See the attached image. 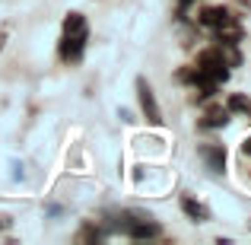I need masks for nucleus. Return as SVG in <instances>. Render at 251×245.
Returning a JSON list of instances; mask_svg holds the SVG:
<instances>
[{
    "mask_svg": "<svg viewBox=\"0 0 251 245\" xmlns=\"http://www.w3.org/2000/svg\"><path fill=\"white\" fill-rule=\"evenodd\" d=\"M137 99H140V109H143V118L156 128H162V109L153 96V86H150L143 77H137Z\"/></svg>",
    "mask_w": 251,
    "mask_h": 245,
    "instance_id": "obj_1",
    "label": "nucleus"
},
{
    "mask_svg": "<svg viewBox=\"0 0 251 245\" xmlns=\"http://www.w3.org/2000/svg\"><path fill=\"white\" fill-rule=\"evenodd\" d=\"M118 229H124V233L130 236V239H156V236H162V226L159 223H153V220H124Z\"/></svg>",
    "mask_w": 251,
    "mask_h": 245,
    "instance_id": "obj_2",
    "label": "nucleus"
},
{
    "mask_svg": "<svg viewBox=\"0 0 251 245\" xmlns=\"http://www.w3.org/2000/svg\"><path fill=\"white\" fill-rule=\"evenodd\" d=\"M83 48H86V35H64L61 38V61L76 64L83 57Z\"/></svg>",
    "mask_w": 251,
    "mask_h": 245,
    "instance_id": "obj_3",
    "label": "nucleus"
},
{
    "mask_svg": "<svg viewBox=\"0 0 251 245\" xmlns=\"http://www.w3.org/2000/svg\"><path fill=\"white\" fill-rule=\"evenodd\" d=\"M197 153H201V160L207 163L213 172H223V169H226V150H223V143H203Z\"/></svg>",
    "mask_w": 251,
    "mask_h": 245,
    "instance_id": "obj_4",
    "label": "nucleus"
},
{
    "mask_svg": "<svg viewBox=\"0 0 251 245\" xmlns=\"http://www.w3.org/2000/svg\"><path fill=\"white\" fill-rule=\"evenodd\" d=\"M213 35H216V42H220V45H239L242 42V26L235 23V16H232V19H226V23L216 26Z\"/></svg>",
    "mask_w": 251,
    "mask_h": 245,
    "instance_id": "obj_5",
    "label": "nucleus"
},
{
    "mask_svg": "<svg viewBox=\"0 0 251 245\" xmlns=\"http://www.w3.org/2000/svg\"><path fill=\"white\" fill-rule=\"evenodd\" d=\"M235 13L229 10V6H207V10H201V16H197V23L207 26V29H216L220 23H226V19H232Z\"/></svg>",
    "mask_w": 251,
    "mask_h": 245,
    "instance_id": "obj_6",
    "label": "nucleus"
},
{
    "mask_svg": "<svg viewBox=\"0 0 251 245\" xmlns=\"http://www.w3.org/2000/svg\"><path fill=\"white\" fill-rule=\"evenodd\" d=\"M181 210H184V217H188V220H194V223H207V220H210V210L203 207L201 201L188 197V194L181 197Z\"/></svg>",
    "mask_w": 251,
    "mask_h": 245,
    "instance_id": "obj_7",
    "label": "nucleus"
},
{
    "mask_svg": "<svg viewBox=\"0 0 251 245\" xmlns=\"http://www.w3.org/2000/svg\"><path fill=\"white\" fill-rule=\"evenodd\" d=\"M64 35H86V16L83 13H67L64 16Z\"/></svg>",
    "mask_w": 251,
    "mask_h": 245,
    "instance_id": "obj_8",
    "label": "nucleus"
},
{
    "mask_svg": "<svg viewBox=\"0 0 251 245\" xmlns=\"http://www.w3.org/2000/svg\"><path fill=\"white\" fill-rule=\"evenodd\" d=\"M226 124H229V111H210V115L201 121V128L203 131H216V128H226Z\"/></svg>",
    "mask_w": 251,
    "mask_h": 245,
    "instance_id": "obj_9",
    "label": "nucleus"
},
{
    "mask_svg": "<svg viewBox=\"0 0 251 245\" xmlns=\"http://www.w3.org/2000/svg\"><path fill=\"white\" fill-rule=\"evenodd\" d=\"M248 109H251V102H248L245 96H229L226 111H245V115H248Z\"/></svg>",
    "mask_w": 251,
    "mask_h": 245,
    "instance_id": "obj_10",
    "label": "nucleus"
},
{
    "mask_svg": "<svg viewBox=\"0 0 251 245\" xmlns=\"http://www.w3.org/2000/svg\"><path fill=\"white\" fill-rule=\"evenodd\" d=\"M96 239H102V229H96V226H83L76 233V242H96Z\"/></svg>",
    "mask_w": 251,
    "mask_h": 245,
    "instance_id": "obj_11",
    "label": "nucleus"
},
{
    "mask_svg": "<svg viewBox=\"0 0 251 245\" xmlns=\"http://www.w3.org/2000/svg\"><path fill=\"white\" fill-rule=\"evenodd\" d=\"M194 77H197V67H181V70H178V74H175V80L178 83H194Z\"/></svg>",
    "mask_w": 251,
    "mask_h": 245,
    "instance_id": "obj_12",
    "label": "nucleus"
},
{
    "mask_svg": "<svg viewBox=\"0 0 251 245\" xmlns=\"http://www.w3.org/2000/svg\"><path fill=\"white\" fill-rule=\"evenodd\" d=\"M191 3H194V0H178V16H181V19H184V10H188Z\"/></svg>",
    "mask_w": 251,
    "mask_h": 245,
    "instance_id": "obj_13",
    "label": "nucleus"
},
{
    "mask_svg": "<svg viewBox=\"0 0 251 245\" xmlns=\"http://www.w3.org/2000/svg\"><path fill=\"white\" fill-rule=\"evenodd\" d=\"M242 153H245V156H251V137H248L245 143H242Z\"/></svg>",
    "mask_w": 251,
    "mask_h": 245,
    "instance_id": "obj_14",
    "label": "nucleus"
},
{
    "mask_svg": "<svg viewBox=\"0 0 251 245\" xmlns=\"http://www.w3.org/2000/svg\"><path fill=\"white\" fill-rule=\"evenodd\" d=\"M235 3H239V6H251V0H235Z\"/></svg>",
    "mask_w": 251,
    "mask_h": 245,
    "instance_id": "obj_15",
    "label": "nucleus"
},
{
    "mask_svg": "<svg viewBox=\"0 0 251 245\" xmlns=\"http://www.w3.org/2000/svg\"><path fill=\"white\" fill-rule=\"evenodd\" d=\"M248 115H251V109H248Z\"/></svg>",
    "mask_w": 251,
    "mask_h": 245,
    "instance_id": "obj_16",
    "label": "nucleus"
}]
</instances>
